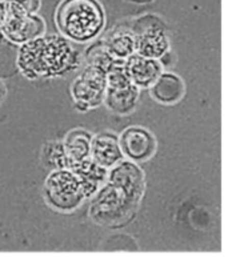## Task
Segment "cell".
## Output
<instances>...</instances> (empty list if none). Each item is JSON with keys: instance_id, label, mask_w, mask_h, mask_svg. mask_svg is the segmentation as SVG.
Listing matches in <instances>:
<instances>
[{"instance_id": "cell-1", "label": "cell", "mask_w": 228, "mask_h": 261, "mask_svg": "<svg viewBox=\"0 0 228 261\" xmlns=\"http://www.w3.org/2000/svg\"><path fill=\"white\" fill-rule=\"evenodd\" d=\"M144 189L142 168L136 163L121 160L108 169L106 182L91 197L90 217L103 227H124L134 220Z\"/></svg>"}, {"instance_id": "cell-2", "label": "cell", "mask_w": 228, "mask_h": 261, "mask_svg": "<svg viewBox=\"0 0 228 261\" xmlns=\"http://www.w3.org/2000/svg\"><path fill=\"white\" fill-rule=\"evenodd\" d=\"M17 69L30 80L64 76L80 67V55L62 35H43L20 45Z\"/></svg>"}, {"instance_id": "cell-3", "label": "cell", "mask_w": 228, "mask_h": 261, "mask_svg": "<svg viewBox=\"0 0 228 261\" xmlns=\"http://www.w3.org/2000/svg\"><path fill=\"white\" fill-rule=\"evenodd\" d=\"M62 36L75 43L96 38L104 27V11L96 0H63L56 10Z\"/></svg>"}, {"instance_id": "cell-4", "label": "cell", "mask_w": 228, "mask_h": 261, "mask_svg": "<svg viewBox=\"0 0 228 261\" xmlns=\"http://www.w3.org/2000/svg\"><path fill=\"white\" fill-rule=\"evenodd\" d=\"M43 195L49 206L59 212H71L86 200L79 177L68 169L51 171L45 177Z\"/></svg>"}, {"instance_id": "cell-5", "label": "cell", "mask_w": 228, "mask_h": 261, "mask_svg": "<svg viewBox=\"0 0 228 261\" xmlns=\"http://www.w3.org/2000/svg\"><path fill=\"white\" fill-rule=\"evenodd\" d=\"M130 28L138 55L159 60L169 51L167 25L159 16L152 14L140 16L134 20Z\"/></svg>"}, {"instance_id": "cell-6", "label": "cell", "mask_w": 228, "mask_h": 261, "mask_svg": "<svg viewBox=\"0 0 228 261\" xmlns=\"http://www.w3.org/2000/svg\"><path fill=\"white\" fill-rule=\"evenodd\" d=\"M140 90L127 75L124 60H115L107 72L103 104L114 114L128 115L136 108Z\"/></svg>"}, {"instance_id": "cell-7", "label": "cell", "mask_w": 228, "mask_h": 261, "mask_svg": "<svg viewBox=\"0 0 228 261\" xmlns=\"http://www.w3.org/2000/svg\"><path fill=\"white\" fill-rule=\"evenodd\" d=\"M107 86V72L102 68L86 65L71 86V96L76 110L86 112L102 106Z\"/></svg>"}, {"instance_id": "cell-8", "label": "cell", "mask_w": 228, "mask_h": 261, "mask_svg": "<svg viewBox=\"0 0 228 261\" xmlns=\"http://www.w3.org/2000/svg\"><path fill=\"white\" fill-rule=\"evenodd\" d=\"M0 24L6 40L20 45L43 36L45 31L44 20L42 17L35 14H28L8 2L6 16Z\"/></svg>"}, {"instance_id": "cell-9", "label": "cell", "mask_w": 228, "mask_h": 261, "mask_svg": "<svg viewBox=\"0 0 228 261\" xmlns=\"http://www.w3.org/2000/svg\"><path fill=\"white\" fill-rule=\"evenodd\" d=\"M118 139L123 158L136 164L149 160L156 151L155 136L143 127L125 128Z\"/></svg>"}, {"instance_id": "cell-10", "label": "cell", "mask_w": 228, "mask_h": 261, "mask_svg": "<svg viewBox=\"0 0 228 261\" xmlns=\"http://www.w3.org/2000/svg\"><path fill=\"white\" fill-rule=\"evenodd\" d=\"M127 75L130 76L134 86L140 88H151V86L163 72V65L158 59L143 58L134 54L124 60Z\"/></svg>"}, {"instance_id": "cell-11", "label": "cell", "mask_w": 228, "mask_h": 261, "mask_svg": "<svg viewBox=\"0 0 228 261\" xmlns=\"http://www.w3.org/2000/svg\"><path fill=\"white\" fill-rule=\"evenodd\" d=\"M90 158L93 163L104 169H111L121 160H124L118 136L110 132H102L92 136Z\"/></svg>"}, {"instance_id": "cell-12", "label": "cell", "mask_w": 228, "mask_h": 261, "mask_svg": "<svg viewBox=\"0 0 228 261\" xmlns=\"http://www.w3.org/2000/svg\"><path fill=\"white\" fill-rule=\"evenodd\" d=\"M67 169L73 172L79 177L82 187H83L86 200L91 199L97 192V189L106 182L108 175V169L102 168L100 165L93 163L91 159L78 163L68 162Z\"/></svg>"}, {"instance_id": "cell-13", "label": "cell", "mask_w": 228, "mask_h": 261, "mask_svg": "<svg viewBox=\"0 0 228 261\" xmlns=\"http://www.w3.org/2000/svg\"><path fill=\"white\" fill-rule=\"evenodd\" d=\"M149 91L151 96L156 101L162 104H175L183 97L186 86L183 80L180 79V76L163 71L156 82L152 84Z\"/></svg>"}, {"instance_id": "cell-14", "label": "cell", "mask_w": 228, "mask_h": 261, "mask_svg": "<svg viewBox=\"0 0 228 261\" xmlns=\"http://www.w3.org/2000/svg\"><path fill=\"white\" fill-rule=\"evenodd\" d=\"M103 44L108 54L116 60H125L135 54V43L131 28L125 25H118L108 32L107 36L103 39Z\"/></svg>"}, {"instance_id": "cell-15", "label": "cell", "mask_w": 228, "mask_h": 261, "mask_svg": "<svg viewBox=\"0 0 228 261\" xmlns=\"http://www.w3.org/2000/svg\"><path fill=\"white\" fill-rule=\"evenodd\" d=\"M91 140H92V135L87 130L80 128L69 130L63 141V147L68 162L78 163L91 159Z\"/></svg>"}, {"instance_id": "cell-16", "label": "cell", "mask_w": 228, "mask_h": 261, "mask_svg": "<svg viewBox=\"0 0 228 261\" xmlns=\"http://www.w3.org/2000/svg\"><path fill=\"white\" fill-rule=\"evenodd\" d=\"M43 164L51 171L67 169L68 158H67L62 141H48L45 143L42 151Z\"/></svg>"}, {"instance_id": "cell-17", "label": "cell", "mask_w": 228, "mask_h": 261, "mask_svg": "<svg viewBox=\"0 0 228 261\" xmlns=\"http://www.w3.org/2000/svg\"><path fill=\"white\" fill-rule=\"evenodd\" d=\"M115 60L116 59L112 58L107 52L106 47H104L103 40L95 41L84 52V62H86V65H93V67L104 69L106 72H108V69L112 67Z\"/></svg>"}, {"instance_id": "cell-18", "label": "cell", "mask_w": 228, "mask_h": 261, "mask_svg": "<svg viewBox=\"0 0 228 261\" xmlns=\"http://www.w3.org/2000/svg\"><path fill=\"white\" fill-rule=\"evenodd\" d=\"M7 2L24 10L28 14H35L40 7V0H7Z\"/></svg>"}, {"instance_id": "cell-19", "label": "cell", "mask_w": 228, "mask_h": 261, "mask_svg": "<svg viewBox=\"0 0 228 261\" xmlns=\"http://www.w3.org/2000/svg\"><path fill=\"white\" fill-rule=\"evenodd\" d=\"M6 11H7V0H0V23L6 16Z\"/></svg>"}, {"instance_id": "cell-20", "label": "cell", "mask_w": 228, "mask_h": 261, "mask_svg": "<svg viewBox=\"0 0 228 261\" xmlns=\"http://www.w3.org/2000/svg\"><path fill=\"white\" fill-rule=\"evenodd\" d=\"M6 96H7V87L3 83V80L0 79V103L6 99Z\"/></svg>"}, {"instance_id": "cell-21", "label": "cell", "mask_w": 228, "mask_h": 261, "mask_svg": "<svg viewBox=\"0 0 228 261\" xmlns=\"http://www.w3.org/2000/svg\"><path fill=\"white\" fill-rule=\"evenodd\" d=\"M128 2H131V3H151V2H154V0H128Z\"/></svg>"}, {"instance_id": "cell-22", "label": "cell", "mask_w": 228, "mask_h": 261, "mask_svg": "<svg viewBox=\"0 0 228 261\" xmlns=\"http://www.w3.org/2000/svg\"><path fill=\"white\" fill-rule=\"evenodd\" d=\"M4 41H6V38H4V35H3V30H2V24H0V44H3Z\"/></svg>"}]
</instances>
